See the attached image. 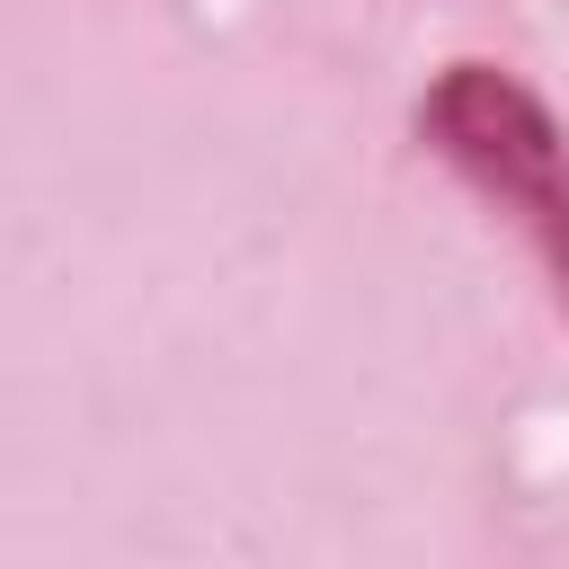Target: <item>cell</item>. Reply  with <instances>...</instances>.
Listing matches in <instances>:
<instances>
[{
  "label": "cell",
  "instance_id": "cell-1",
  "mask_svg": "<svg viewBox=\"0 0 569 569\" xmlns=\"http://www.w3.org/2000/svg\"><path fill=\"white\" fill-rule=\"evenodd\" d=\"M418 133L471 196H489L533 240V258L551 267V293L569 311V142H560L551 107L498 62H445L418 98Z\"/></svg>",
  "mask_w": 569,
  "mask_h": 569
}]
</instances>
